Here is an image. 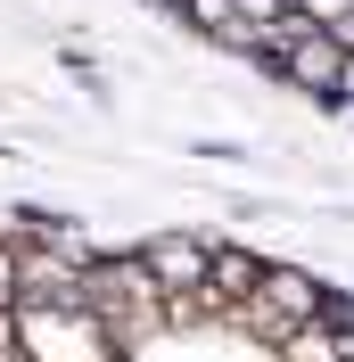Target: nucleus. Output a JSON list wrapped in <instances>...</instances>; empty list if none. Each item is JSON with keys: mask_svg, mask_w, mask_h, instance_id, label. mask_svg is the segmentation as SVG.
Returning a JSON list of instances; mask_svg holds the SVG:
<instances>
[{"mask_svg": "<svg viewBox=\"0 0 354 362\" xmlns=\"http://www.w3.org/2000/svg\"><path fill=\"white\" fill-rule=\"evenodd\" d=\"M140 264H149V280L165 288V321H198V288H206V264H215V239L165 230V239L140 247Z\"/></svg>", "mask_w": 354, "mask_h": 362, "instance_id": "4", "label": "nucleus"}, {"mask_svg": "<svg viewBox=\"0 0 354 362\" xmlns=\"http://www.w3.org/2000/svg\"><path fill=\"white\" fill-rule=\"evenodd\" d=\"M321 305H330V296L313 288L305 272L264 264V272H256V288H247L239 305H231V321H239V329H256L264 346H288V338H297V329H305L313 313H321Z\"/></svg>", "mask_w": 354, "mask_h": 362, "instance_id": "2", "label": "nucleus"}, {"mask_svg": "<svg viewBox=\"0 0 354 362\" xmlns=\"http://www.w3.org/2000/svg\"><path fill=\"white\" fill-rule=\"evenodd\" d=\"M17 329H25V362H108L115 338L83 305H17Z\"/></svg>", "mask_w": 354, "mask_h": 362, "instance_id": "3", "label": "nucleus"}, {"mask_svg": "<svg viewBox=\"0 0 354 362\" xmlns=\"http://www.w3.org/2000/svg\"><path fill=\"white\" fill-rule=\"evenodd\" d=\"M83 313L99 321V329L115 338V354H124V346H140L149 329H165V288L149 280L140 255H91V272H83Z\"/></svg>", "mask_w": 354, "mask_h": 362, "instance_id": "1", "label": "nucleus"}, {"mask_svg": "<svg viewBox=\"0 0 354 362\" xmlns=\"http://www.w3.org/2000/svg\"><path fill=\"white\" fill-rule=\"evenodd\" d=\"M256 255L247 247H215V264H206V288H198V313H231V305H239L247 288H256Z\"/></svg>", "mask_w": 354, "mask_h": 362, "instance_id": "5", "label": "nucleus"}, {"mask_svg": "<svg viewBox=\"0 0 354 362\" xmlns=\"http://www.w3.org/2000/svg\"><path fill=\"white\" fill-rule=\"evenodd\" d=\"M330 99H338V107L354 115V42H346V66H338V90H330Z\"/></svg>", "mask_w": 354, "mask_h": 362, "instance_id": "7", "label": "nucleus"}, {"mask_svg": "<svg viewBox=\"0 0 354 362\" xmlns=\"http://www.w3.org/2000/svg\"><path fill=\"white\" fill-rule=\"evenodd\" d=\"M0 362H25V329H17V305H0Z\"/></svg>", "mask_w": 354, "mask_h": 362, "instance_id": "6", "label": "nucleus"}]
</instances>
